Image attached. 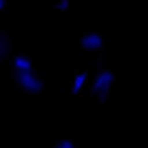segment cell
<instances>
[{"mask_svg": "<svg viewBox=\"0 0 148 148\" xmlns=\"http://www.w3.org/2000/svg\"><path fill=\"white\" fill-rule=\"evenodd\" d=\"M113 81L114 76L112 72L108 70H104L99 73L95 77L92 84V93L96 95L101 102H105L109 96Z\"/></svg>", "mask_w": 148, "mask_h": 148, "instance_id": "1", "label": "cell"}, {"mask_svg": "<svg viewBox=\"0 0 148 148\" xmlns=\"http://www.w3.org/2000/svg\"><path fill=\"white\" fill-rule=\"evenodd\" d=\"M16 80L21 88L29 93H38L43 89L42 80L32 70L16 72Z\"/></svg>", "mask_w": 148, "mask_h": 148, "instance_id": "2", "label": "cell"}, {"mask_svg": "<svg viewBox=\"0 0 148 148\" xmlns=\"http://www.w3.org/2000/svg\"><path fill=\"white\" fill-rule=\"evenodd\" d=\"M101 37L95 32H89L85 34L81 39L82 46L88 50H96L102 46Z\"/></svg>", "mask_w": 148, "mask_h": 148, "instance_id": "3", "label": "cell"}, {"mask_svg": "<svg viewBox=\"0 0 148 148\" xmlns=\"http://www.w3.org/2000/svg\"><path fill=\"white\" fill-rule=\"evenodd\" d=\"M14 66L16 72H24L32 70V62L28 57L25 56H18L14 60Z\"/></svg>", "mask_w": 148, "mask_h": 148, "instance_id": "4", "label": "cell"}, {"mask_svg": "<svg viewBox=\"0 0 148 148\" xmlns=\"http://www.w3.org/2000/svg\"><path fill=\"white\" fill-rule=\"evenodd\" d=\"M87 76H88L87 73L84 72V73L77 74L74 77L73 83V86H72V91L73 94H77L82 89L87 80Z\"/></svg>", "mask_w": 148, "mask_h": 148, "instance_id": "5", "label": "cell"}, {"mask_svg": "<svg viewBox=\"0 0 148 148\" xmlns=\"http://www.w3.org/2000/svg\"><path fill=\"white\" fill-rule=\"evenodd\" d=\"M8 53V43L6 38L0 35V60H3Z\"/></svg>", "mask_w": 148, "mask_h": 148, "instance_id": "6", "label": "cell"}, {"mask_svg": "<svg viewBox=\"0 0 148 148\" xmlns=\"http://www.w3.org/2000/svg\"><path fill=\"white\" fill-rule=\"evenodd\" d=\"M54 148H75L73 143L68 140H62L55 146Z\"/></svg>", "mask_w": 148, "mask_h": 148, "instance_id": "7", "label": "cell"}, {"mask_svg": "<svg viewBox=\"0 0 148 148\" xmlns=\"http://www.w3.org/2000/svg\"><path fill=\"white\" fill-rule=\"evenodd\" d=\"M69 7V0H59L56 5V8L60 11H65Z\"/></svg>", "mask_w": 148, "mask_h": 148, "instance_id": "8", "label": "cell"}, {"mask_svg": "<svg viewBox=\"0 0 148 148\" xmlns=\"http://www.w3.org/2000/svg\"><path fill=\"white\" fill-rule=\"evenodd\" d=\"M5 3H6V0H0V10L4 8Z\"/></svg>", "mask_w": 148, "mask_h": 148, "instance_id": "9", "label": "cell"}]
</instances>
